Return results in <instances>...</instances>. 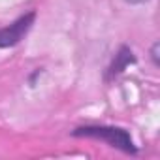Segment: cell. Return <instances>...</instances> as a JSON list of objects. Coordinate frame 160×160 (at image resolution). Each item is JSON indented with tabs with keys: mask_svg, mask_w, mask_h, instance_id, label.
<instances>
[{
	"mask_svg": "<svg viewBox=\"0 0 160 160\" xmlns=\"http://www.w3.org/2000/svg\"><path fill=\"white\" fill-rule=\"evenodd\" d=\"M128 4H143V2H147V0H126Z\"/></svg>",
	"mask_w": 160,
	"mask_h": 160,
	"instance_id": "5b68a950",
	"label": "cell"
},
{
	"mask_svg": "<svg viewBox=\"0 0 160 160\" xmlns=\"http://www.w3.org/2000/svg\"><path fill=\"white\" fill-rule=\"evenodd\" d=\"M75 136H87V138H94V139H102L111 147H117L124 152H136V145L130 138V134L122 128H115V126H81L73 132Z\"/></svg>",
	"mask_w": 160,
	"mask_h": 160,
	"instance_id": "6da1fadb",
	"label": "cell"
},
{
	"mask_svg": "<svg viewBox=\"0 0 160 160\" xmlns=\"http://www.w3.org/2000/svg\"><path fill=\"white\" fill-rule=\"evenodd\" d=\"M34 17H36V13H34V12H28V13L21 15L19 19H15L13 23H10L8 27L0 28V47L6 49V47L17 45V43L28 34V30L32 28Z\"/></svg>",
	"mask_w": 160,
	"mask_h": 160,
	"instance_id": "7a4b0ae2",
	"label": "cell"
},
{
	"mask_svg": "<svg viewBox=\"0 0 160 160\" xmlns=\"http://www.w3.org/2000/svg\"><path fill=\"white\" fill-rule=\"evenodd\" d=\"M151 58L154 62V66H158V42L152 43V49H151Z\"/></svg>",
	"mask_w": 160,
	"mask_h": 160,
	"instance_id": "277c9868",
	"label": "cell"
},
{
	"mask_svg": "<svg viewBox=\"0 0 160 160\" xmlns=\"http://www.w3.org/2000/svg\"><path fill=\"white\" fill-rule=\"evenodd\" d=\"M134 62H136V57H134L132 49H128V47H121V51L115 55L113 64H111L109 70H108V75H109V77H115V75L122 73V72H124L130 64H134Z\"/></svg>",
	"mask_w": 160,
	"mask_h": 160,
	"instance_id": "3957f363",
	"label": "cell"
}]
</instances>
